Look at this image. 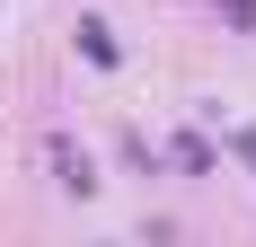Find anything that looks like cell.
Wrapping results in <instances>:
<instances>
[{
  "mask_svg": "<svg viewBox=\"0 0 256 247\" xmlns=\"http://www.w3.org/2000/svg\"><path fill=\"white\" fill-rule=\"evenodd\" d=\"M221 18H238V26L256 36V0H221Z\"/></svg>",
  "mask_w": 256,
  "mask_h": 247,
  "instance_id": "7a4b0ae2",
  "label": "cell"
},
{
  "mask_svg": "<svg viewBox=\"0 0 256 247\" xmlns=\"http://www.w3.org/2000/svg\"><path fill=\"white\" fill-rule=\"evenodd\" d=\"M80 53H88V62H115V36H106L98 18H80Z\"/></svg>",
  "mask_w": 256,
  "mask_h": 247,
  "instance_id": "6da1fadb",
  "label": "cell"
},
{
  "mask_svg": "<svg viewBox=\"0 0 256 247\" xmlns=\"http://www.w3.org/2000/svg\"><path fill=\"white\" fill-rule=\"evenodd\" d=\"M238 150H248V168H256V132H238Z\"/></svg>",
  "mask_w": 256,
  "mask_h": 247,
  "instance_id": "3957f363",
  "label": "cell"
}]
</instances>
